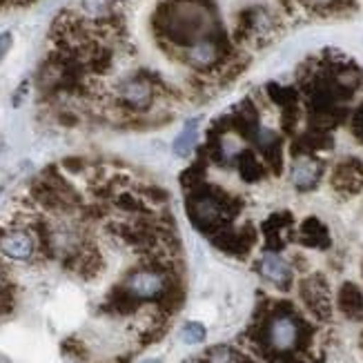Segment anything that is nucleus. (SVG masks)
<instances>
[{"label":"nucleus","mask_w":363,"mask_h":363,"mask_svg":"<svg viewBox=\"0 0 363 363\" xmlns=\"http://www.w3.org/2000/svg\"><path fill=\"white\" fill-rule=\"evenodd\" d=\"M267 363H321L319 357H314L312 352L306 354H292V357H281V359H272Z\"/></svg>","instance_id":"23"},{"label":"nucleus","mask_w":363,"mask_h":363,"mask_svg":"<svg viewBox=\"0 0 363 363\" xmlns=\"http://www.w3.org/2000/svg\"><path fill=\"white\" fill-rule=\"evenodd\" d=\"M298 296H301L303 308L312 314L317 321L333 319V292L323 274H310L298 283Z\"/></svg>","instance_id":"7"},{"label":"nucleus","mask_w":363,"mask_h":363,"mask_svg":"<svg viewBox=\"0 0 363 363\" xmlns=\"http://www.w3.org/2000/svg\"><path fill=\"white\" fill-rule=\"evenodd\" d=\"M11 43H13L11 31H3V34H0V62H3V58L9 54V50H11Z\"/></svg>","instance_id":"24"},{"label":"nucleus","mask_w":363,"mask_h":363,"mask_svg":"<svg viewBox=\"0 0 363 363\" xmlns=\"http://www.w3.org/2000/svg\"><path fill=\"white\" fill-rule=\"evenodd\" d=\"M11 308V288L5 272L0 270V312H7Z\"/></svg>","instance_id":"22"},{"label":"nucleus","mask_w":363,"mask_h":363,"mask_svg":"<svg viewBox=\"0 0 363 363\" xmlns=\"http://www.w3.org/2000/svg\"><path fill=\"white\" fill-rule=\"evenodd\" d=\"M259 232L265 241V250L281 252L296 236V220H294L292 212L279 210L263 220Z\"/></svg>","instance_id":"13"},{"label":"nucleus","mask_w":363,"mask_h":363,"mask_svg":"<svg viewBox=\"0 0 363 363\" xmlns=\"http://www.w3.org/2000/svg\"><path fill=\"white\" fill-rule=\"evenodd\" d=\"M330 187L343 199L363 192V161L357 156H345L330 172Z\"/></svg>","instance_id":"11"},{"label":"nucleus","mask_w":363,"mask_h":363,"mask_svg":"<svg viewBox=\"0 0 363 363\" xmlns=\"http://www.w3.org/2000/svg\"><path fill=\"white\" fill-rule=\"evenodd\" d=\"M78 7H81L83 18L91 23L94 27L107 23L109 18L116 16L112 0H78Z\"/></svg>","instance_id":"18"},{"label":"nucleus","mask_w":363,"mask_h":363,"mask_svg":"<svg viewBox=\"0 0 363 363\" xmlns=\"http://www.w3.org/2000/svg\"><path fill=\"white\" fill-rule=\"evenodd\" d=\"M361 272H363V267H361Z\"/></svg>","instance_id":"31"},{"label":"nucleus","mask_w":363,"mask_h":363,"mask_svg":"<svg viewBox=\"0 0 363 363\" xmlns=\"http://www.w3.org/2000/svg\"><path fill=\"white\" fill-rule=\"evenodd\" d=\"M281 31L279 16L267 7V5H247L239 13H236L234 23V45L236 47H263L272 43L277 34Z\"/></svg>","instance_id":"5"},{"label":"nucleus","mask_w":363,"mask_h":363,"mask_svg":"<svg viewBox=\"0 0 363 363\" xmlns=\"http://www.w3.org/2000/svg\"><path fill=\"white\" fill-rule=\"evenodd\" d=\"M317 330L294 306L281 301L261 314V321L252 328V343L267 359L312 352Z\"/></svg>","instance_id":"1"},{"label":"nucleus","mask_w":363,"mask_h":363,"mask_svg":"<svg viewBox=\"0 0 363 363\" xmlns=\"http://www.w3.org/2000/svg\"><path fill=\"white\" fill-rule=\"evenodd\" d=\"M234 169L239 172L241 181H243V183H250V185L261 183V181H265L267 177H270V169H267L265 161L261 159V154H259L255 147H245V150L239 154V159H236Z\"/></svg>","instance_id":"15"},{"label":"nucleus","mask_w":363,"mask_h":363,"mask_svg":"<svg viewBox=\"0 0 363 363\" xmlns=\"http://www.w3.org/2000/svg\"><path fill=\"white\" fill-rule=\"evenodd\" d=\"M179 339H181V343H185V345H201L205 339H208V328H205L201 321H187V323L181 328Z\"/></svg>","instance_id":"20"},{"label":"nucleus","mask_w":363,"mask_h":363,"mask_svg":"<svg viewBox=\"0 0 363 363\" xmlns=\"http://www.w3.org/2000/svg\"><path fill=\"white\" fill-rule=\"evenodd\" d=\"M335 303L345 319H352V321L363 319V290L357 286V283H352V281L341 283L337 290Z\"/></svg>","instance_id":"16"},{"label":"nucleus","mask_w":363,"mask_h":363,"mask_svg":"<svg viewBox=\"0 0 363 363\" xmlns=\"http://www.w3.org/2000/svg\"><path fill=\"white\" fill-rule=\"evenodd\" d=\"M294 3V0H283V7H290Z\"/></svg>","instance_id":"28"},{"label":"nucleus","mask_w":363,"mask_h":363,"mask_svg":"<svg viewBox=\"0 0 363 363\" xmlns=\"http://www.w3.org/2000/svg\"><path fill=\"white\" fill-rule=\"evenodd\" d=\"M257 272L263 281L274 286L281 292H288L294 286V267L288 259L281 257V252L265 250L257 259Z\"/></svg>","instance_id":"12"},{"label":"nucleus","mask_w":363,"mask_h":363,"mask_svg":"<svg viewBox=\"0 0 363 363\" xmlns=\"http://www.w3.org/2000/svg\"><path fill=\"white\" fill-rule=\"evenodd\" d=\"M9 3V0H0V7H3V5H7Z\"/></svg>","instance_id":"29"},{"label":"nucleus","mask_w":363,"mask_h":363,"mask_svg":"<svg viewBox=\"0 0 363 363\" xmlns=\"http://www.w3.org/2000/svg\"><path fill=\"white\" fill-rule=\"evenodd\" d=\"M348 125H350L352 136L363 145V99L352 107V112L348 116Z\"/></svg>","instance_id":"21"},{"label":"nucleus","mask_w":363,"mask_h":363,"mask_svg":"<svg viewBox=\"0 0 363 363\" xmlns=\"http://www.w3.org/2000/svg\"><path fill=\"white\" fill-rule=\"evenodd\" d=\"M243 210V201L225 189L210 185L208 181L185 189V212L189 223L201 234L216 236L225 228L234 225L236 216Z\"/></svg>","instance_id":"3"},{"label":"nucleus","mask_w":363,"mask_h":363,"mask_svg":"<svg viewBox=\"0 0 363 363\" xmlns=\"http://www.w3.org/2000/svg\"><path fill=\"white\" fill-rule=\"evenodd\" d=\"M241 350H236L234 345H228V343H216L212 348L205 350L203 359L208 363H239L241 359Z\"/></svg>","instance_id":"19"},{"label":"nucleus","mask_w":363,"mask_h":363,"mask_svg":"<svg viewBox=\"0 0 363 363\" xmlns=\"http://www.w3.org/2000/svg\"><path fill=\"white\" fill-rule=\"evenodd\" d=\"M288 179L298 194L314 192L325 179V163L317 154H292Z\"/></svg>","instance_id":"8"},{"label":"nucleus","mask_w":363,"mask_h":363,"mask_svg":"<svg viewBox=\"0 0 363 363\" xmlns=\"http://www.w3.org/2000/svg\"><path fill=\"white\" fill-rule=\"evenodd\" d=\"M183 363H208V361H205V359H187Z\"/></svg>","instance_id":"27"},{"label":"nucleus","mask_w":363,"mask_h":363,"mask_svg":"<svg viewBox=\"0 0 363 363\" xmlns=\"http://www.w3.org/2000/svg\"><path fill=\"white\" fill-rule=\"evenodd\" d=\"M118 286L128 292L138 306L156 303L165 314L177 312L183 303V292L172 272L163 265H140L123 277Z\"/></svg>","instance_id":"4"},{"label":"nucleus","mask_w":363,"mask_h":363,"mask_svg":"<svg viewBox=\"0 0 363 363\" xmlns=\"http://www.w3.org/2000/svg\"><path fill=\"white\" fill-rule=\"evenodd\" d=\"M212 0H163L152 16V29L163 47L183 52L201 36L220 29Z\"/></svg>","instance_id":"2"},{"label":"nucleus","mask_w":363,"mask_h":363,"mask_svg":"<svg viewBox=\"0 0 363 363\" xmlns=\"http://www.w3.org/2000/svg\"><path fill=\"white\" fill-rule=\"evenodd\" d=\"M239 363H259V361H257L255 357H250V354H245V352H243V354H241V359H239Z\"/></svg>","instance_id":"25"},{"label":"nucleus","mask_w":363,"mask_h":363,"mask_svg":"<svg viewBox=\"0 0 363 363\" xmlns=\"http://www.w3.org/2000/svg\"><path fill=\"white\" fill-rule=\"evenodd\" d=\"M361 345H363V337H361Z\"/></svg>","instance_id":"30"},{"label":"nucleus","mask_w":363,"mask_h":363,"mask_svg":"<svg viewBox=\"0 0 363 363\" xmlns=\"http://www.w3.org/2000/svg\"><path fill=\"white\" fill-rule=\"evenodd\" d=\"M140 363H163V359H159V357H150V359L140 361Z\"/></svg>","instance_id":"26"},{"label":"nucleus","mask_w":363,"mask_h":363,"mask_svg":"<svg viewBox=\"0 0 363 363\" xmlns=\"http://www.w3.org/2000/svg\"><path fill=\"white\" fill-rule=\"evenodd\" d=\"M199 140H201V116H194L185 121L181 132L172 140V152H174L179 159H187V156H192L196 152Z\"/></svg>","instance_id":"17"},{"label":"nucleus","mask_w":363,"mask_h":363,"mask_svg":"<svg viewBox=\"0 0 363 363\" xmlns=\"http://www.w3.org/2000/svg\"><path fill=\"white\" fill-rule=\"evenodd\" d=\"M40 247L38 234L29 228L0 230V255L16 263H29Z\"/></svg>","instance_id":"9"},{"label":"nucleus","mask_w":363,"mask_h":363,"mask_svg":"<svg viewBox=\"0 0 363 363\" xmlns=\"http://www.w3.org/2000/svg\"><path fill=\"white\" fill-rule=\"evenodd\" d=\"M294 241L310 250H330L333 247V234L319 216H308L296 225Z\"/></svg>","instance_id":"14"},{"label":"nucleus","mask_w":363,"mask_h":363,"mask_svg":"<svg viewBox=\"0 0 363 363\" xmlns=\"http://www.w3.org/2000/svg\"><path fill=\"white\" fill-rule=\"evenodd\" d=\"M165 89V83L156 74L138 72L132 76H125L118 81L114 89V99L121 109L128 114H147L150 109L159 101L161 91Z\"/></svg>","instance_id":"6"},{"label":"nucleus","mask_w":363,"mask_h":363,"mask_svg":"<svg viewBox=\"0 0 363 363\" xmlns=\"http://www.w3.org/2000/svg\"><path fill=\"white\" fill-rule=\"evenodd\" d=\"M220 252H225L230 257H236V259H247L250 252L257 247L259 243V230L252 225V223H245V225H230L225 228L223 232H218L216 236L210 239Z\"/></svg>","instance_id":"10"}]
</instances>
